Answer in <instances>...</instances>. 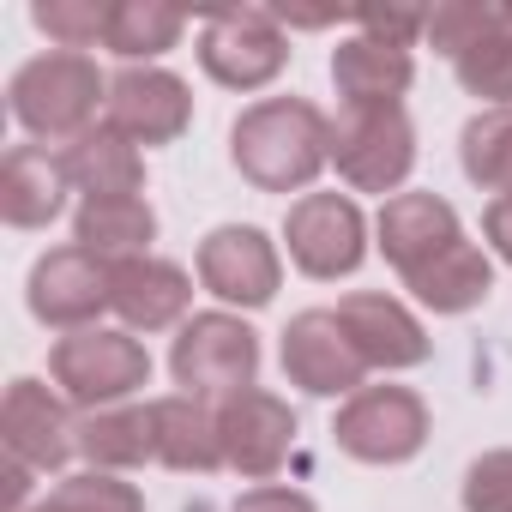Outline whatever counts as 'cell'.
Returning a JSON list of instances; mask_svg holds the SVG:
<instances>
[{
    "label": "cell",
    "mask_w": 512,
    "mask_h": 512,
    "mask_svg": "<svg viewBox=\"0 0 512 512\" xmlns=\"http://www.w3.org/2000/svg\"><path fill=\"white\" fill-rule=\"evenodd\" d=\"M229 163L260 193H302L332 163V115L308 97H260L229 127Z\"/></svg>",
    "instance_id": "1"
},
{
    "label": "cell",
    "mask_w": 512,
    "mask_h": 512,
    "mask_svg": "<svg viewBox=\"0 0 512 512\" xmlns=\"http://www.w3.org/2000/svg\"><path fill=\"white\" fill-rule=\"evenodd\" d=\"M13 121L31 133V139H43V145H55V139H79V133H91L97 127V109H109V79L97 73V61L91 55H67V49H49V55H37V61H25L19 73H13Z\"/></svg>",
    "instance_id": "2"
},
{
    "label": "cell",
    "mask_w": 512,
    "mask_h": 512,
    "mask_svg": "<svg viewBox=\"0 0 512 512\" xmlns=\"http://www.w3.org/2000/svg\"><path fill=\"white\" fill-rule=\"evenodd\" d=\"M49 380L61 386V398L85 416V410H109V404H133V392L151 380V356L133 332L115 326H91V332H67L49 350Z\"/></svg>",
    "instance_id": "3"
},
{
    "label": "cell",
    "mask_w": 512,
    "mask_h": 512,
    "mask_svg": "<svg viewBox=\"0 0 512 512\" xmlns=\"http://www.w3.org/2000/svg\"><path fill=\"white\" fill-rule=\"evenodd\" d=\"M169 374L187 398H235L253 386L260 374V332H253L241 314L229 308H211V314H193L181 332H175V350H169Z\"/></svg>",
    "instance_id": "4"
},
{
    "label": "cell",
    "mask_w": 512,
    "mask_h": 512,
    "mask_svg": "<svg viewBox=\"0 0 512 512\" xmlns=\"http://www.w3.org/2000/svg\"><path fill=\"white\" fill-rule=\"evenodd\" d=\"M332 163L356 193H398L416 169V127L404 103L338 109L332 121Z\"/></svg>",
    "instance_id": "5"
},
{
    "label": "cell",
    "mask_w": 512,
    "mask_h": 512,
    "mask_svg": "<svg viewBox=\"0 0 512 512\" xmlns=\"http://www.w3.org/2000/svg\"><path fill=\"white\" fill-rule=\"evenodd\" d=\"M199 67L211 85L223 91H266L284 67H290V37L284 19L266 7H235V13H211L199 25Z\"/></svg>",
    "instance_id": "6"
},
{
    "label": "cell",
    "mask_w": 512,
    "mask_h": 512,
    "mask_svg": "<svg viewBox=\"0 0 512 512\" xmlns=\"http://www.w3.org/2000/svg\"><path fill=\"white\" fill-rule=\"evenodd\" d=\"M332 434L356 464H404L428 446V404L410 386H362L338 404Z\"/></svg>",
    "instance_id": "7"
},
{
    "label": "cell",
    "mask_w": 512,
    "mask_h": 512,
    "mask_svg": "<svg viewBox=\"0 0 512 512\" xmlns=\"http://www.w3.org/2000/svg\"><path fill=\"white\" fill-rule=\"evenodd\" d=\"M284 241H290L296 272L332 284L368 260V217L350 193H302L284 217Z\"/></svg>",
    "instance_id": "8"
},
{
    "label": "cell",
    "mask_w": 512,
    "mask_h": 512,
    "mask_svg": "<svg viewBox=\"0 0 512 512\" xmlns=\"http://www.w3.org/2000/svg\"><path fill=\"white\" fill-rule=\"evenodd\" d=\"M31 314L55 332H91L103 308H115V266L85 253L79 241L49 247L31 266Z\"/></svg>",
    "instance_id": "9"
},
{
    "label": "cell",
    "mask_w": 512,
    "mask_h": 512,
    "mask_svg": "<svg viewBox=\"0 0 512 512\" xmlns=\"http://www.w3.org/2000/svg\"><path fill=\"white\" fill-rule=\"evenodd\" d=\"M217 434H223V470L247 482H272L296 452V410L266 386H247L217 404Z\"/></svg>",
    "instance_id": "10"
},
{
    "label": "cell",
    "mask_w": 512,
    "mask_h": 512,
    "mask_svg": "<svg viewBox=\"0 0 512 512\" xmlns=\"http://www.w3.org/2000/svg\"><path fill=\"white\" fill-rule=\"evenodd\" d=\"M199 284L223 302V308H266L284 284V260L278 241L253 223H223L199 241Z\"/></svg>",
    "instance_id": "11"
},
{
    "label": "cell",
    "mask_w": 512,
    "mask_h": 512,
    "mask_svg": "<svg viewBox=\"0 0 512 512\" xmlns=\"http://www.w3.org/2000/svg\"><path fill=\"white\" fill-rule=\"evenodd\" d=\"M284 374H290V386H302L314 398H350V392H362L368 362L356 356V344L332 308H308L284 326Z\"/></svg>",
    "instance_id": "12"
},
{
    "label": "cell",
    "mask_w": 512,
    "mask_h": 512,
    "mask_svg": "<svg viewBox=\"0 0 512 512\" xmlns=\"http://www.w3.org/2000/svg\"><path fill=\"white\" fill-rule=\"evenodd\" d=\"M103 121L115 133H127L133 145H169L187 133L193 121V91L187 79H175L169 67H127L121 79H109V109Z\"/></svg>",
    "instance_id": "13"
},
{
    "label": "cell",
    "mask_w": 512,
    "mask_h": 512,
    "mask_svg": "<svg viewBox=\"0 0 512 512\" xmlns=\"http://www.w3.org/2000/svg\"><path fill=\"white\" fill-rule=\"evenodd\" d=\"M0 434L7 452L31 470H67V458L79 452V422L67 416V398L49 392L43 380H13L7 404H0Z\"/></svg>",
    "instance_id": "14"
},
{
    "label": "cell",
    "mask_w": 512,
    "mask_h": 512,
    "mask_svg": "<svg viewBox=\"0 0 512 512\" xmlns=\"http://www.w3.org/2000/svg\"><path fill=\"white\" fill-rule=\"evenodd\" d=\"M332 314H338V326L350 332V344H356V356H362L368 368L398 374V368H422V362H428V332H422V320H416L398 296L356 290V296H344Z\"/></svg>",
    "instance_id": "15"
},
{
    "label": "cell",
    "mask_w": 512,
    "mask_h": 512,
    "mask_svg": "<svg viewBox=\"0 0 512 512\" xmlns=\"http://www.w3.org/2000/svg\"><path fill=\"white\" fill-rule=\"evenodd\" d=\"M374 235H380V253L398 266V278H410L464 235V223L440 193H392L374 217Z\"/></svg>",
    "instance_id": "16"
},
{
    "label": "cell",
    "mask_w": 512,
    "mask_h": 512,
    "mask_svg": "<svg viewBox=\"0 0 512 512\" xmlns=\"http://www.w3.org/2000/svg\"><path fill=\"white\" fill-rule=\"evenodd\" d=\"M193 308V278L175 260H157V253H139V260L115 266V314L121 332H169L187 326Z\"/></svg>",
    "instance_id": "17"
},
{
    "label": "cell",
    "mask_w": 512,
    "mask_h": 512,
    "mask_svg": "<svg viewBox=\"0 0 512 512\" xmlns=\"http://www.w3.org/2000/svg\"><path fill=\"white\" fill-rule=\"evenodd\" d=\"M67 169H61V151L49 145H13L7 163H0V217L13 229H43L61 217L67 205Z\"/></svg>",
    "instance_id": "18"
},
{
    "label": "cell",
    "mask_w": 512,
    "mask_h": 512,
    "mask_svg": "<svg viewBox=\"0 0 512 512\" xmlns=\"http://www.w3.org/2000/svg\"><path fill=\"white\" fill-rule=\"evenodd\" d=\"M410 79H416V61H410V49H398V43H380V37H362V31H356V37H344V43L332 49V85H338L344 109L404 103Z\"/></svg>",
    "instance_id": "19"
},
{
    "label": "cell",
    "mask_w": 512,
    "mask_h": 512,
    "mask_svg": "<svg viewBox=\"0 0 512 512\" xmlns=\"http://www.w3.org/2000/svg\"><path fill=\"white\" fill-rule=\"evenodd\" d=\"M61 169H67L73 193H85V199H139V187H145L139 145L127 133H115L109 121H97L91 133H79L61 151Z\"/></svg>",
    "instance_id": "20"
},
{
    "label": "cell",
    "mask_w": 512,
    "mask_h": 512,
    "mask_svg": "<svg viewBox=\"0 0 512 512\" xmlns=\"http://www.w3.org/2000/svg\"><path fill=\"white\" fill-rule=\"evenodd\" d=\"M151 422H157V464L193 470V476L223 470V434H217V410L205 398H187V392L151 398Z\"/></svg>",
    "instance_id": "21"
},
{
    "label": "cell",
    "mask_w": 512,
    "mask_h": 512,
    "mask_svg": "<svg viewBox=\"0 0 512 512\" xmlns=\"http://www.w3.org/2000/svg\"><path fill=\"white\" fill-rule=\"evenodd\" d=\"M404 290H410L422 308H434V314H470V308L488 302V290H494V266H488V253H482L470 235H458L446 253H434L422 272L404 278Z\"/></svg>",
    "instance_id": "22"
},
{
    "label": "cell",
    "mask_w": 512,
    "mask_h": 512,
    "mask_svg": "<svg viewBox=\"0 0 512 512\" xmlns=\"http://www.w3.org/2000/svg\"><path fill=\"white\" fill-rule=\"evenodd\" d=\"M79 458L91 470H139L157 458V422L151 404H109V410H85L79 416Z\"/></svg>",
    "instance_id": "23"
},
{
    "label": "cell",
    "mask_w": 512,
    "mask_h": 512,
    "mask_svg": "<svg viewBox=\"0 0 512 512\" xmlns=\"http://www.w3.org/2000/svg\"><path fill=\"white\" fill-rule=\"evenodd\" d=\"M73 241L97 260L121 266V260H139L157 241V211L145 199H85L73 211Z\"/></svg>",
    "instance_id": "24"
},
{
    "label": "cell",
    "mask_w": 512,
    "mask_h": 512,
    "mask_svg": "<svg viewBox=\"0 0 512 512\" xmlns=\"http://www.w3.org/2000/svg\"><path fill=\"white\" fill-rule=\"evenodd\" d=\"M452 73L488 109H512V13L506 7H494V19L452 55Z\"/></svg>",
    "instance_id": "25"
},
{
    "label": "cell",
    "mask_w": 512,
    "mask_h": 512,
    "mask_svg": "<svg viewBox=\"0 0 512 512\" xmlns=\"http://www.w3.org/2000/svg\"><path fill=\"white\" fill-rule=\"evenodd\" d=\"M181 31H187V19L175 7H157V0H115L103 49L133 61V67H151L157 55H169L181 43Z\"/></svg>",
    "instance_id": "26"
},
{
    "label": "cell",
    "mask_w": 512,
    "mask_h": 512,
    "mask_svg": "<svg viewBox=\"0 0 512 512\" xmlns=\"http://www.w3.org/2000/svg\"><path fill=\"white\" fill-rule=\"evenodd\" d=\"M458 163L482 193H512V109H476L458 133Z\"/></svg>",
    "instance_id": "27"
},
{
    "label": "cell",
    "mask_w": 512,
    "mask_h": 512,
    "mask_svg": "<svg viewBox=\"0 0 512 512\" xmlns=\"http://www.w3.org/2000/svg\"><path fill=\"white\" fill-rule=\"evenodd\" d=\"M109 13H115V0H37V7H31L37 31L55 49H67V55L97 49L109 37Z\"/></svg>",
    "instance_id": "28"
},
{
    "label": "cell",
    "mask_w": 512,
    "mask_h": 512,
    "mask_svg": "<svg viewBox=\"0 0 512 512\" xmlns=\"http://www.w3.org/2000/svg\"><path fill=\"white\" fill-rule=\"evenodd\" d=\"M43 506L49 512H145V494L109 470H79V476H61Z\"/></svg>",
    "instance_id": "29"
},
{
    "label": "cell",
    "mask_w": 512,
    "mask_h": 512,
    "mask_svg": "<svg viewBox=\"0 0 512 512\" xmlns=\"http://www.w3.org/2000/svg\"><path fill=\"white\" fill-rule=\"evenodd\" d=\"M464 512H512V446L482 452L464 470Z\"/></svg>",
    "instance_id": "30"
},
{
    "label": "cell",
    "mask_w": 512,
    "mask_h": 512,
    "mask_svg": "<svg viewBox=\"0 0 512 512\" xmlns=\"http://www.w3.org/2000/svg\"><path fill=\"white\" fill-rule=\"evenodd\" d=\"M488 19H494V7H476V0H446V7H434V13H428V31H422V37L452 61V55H458L482 25H488Z\"/></svg>",
    "instance_id": "31"
},
{
    "label": "cell",
    "mask_w": 512,
    "mask_h": 512,
    "mask_svg": "<svg viewBox=\"0 0 512 512\" xmlns=\"http://www.w3.org/2000/svg\"><path fill=\"white\" fill-rule=\"evenodd\" d=\"M356 31H362V37H380V43L410 49V43L428 31V13H362V19H356Z\"/></svg>",
    "instance_id": "32"
},
{
    "label": "cell",
    "mask_w": 512,
    "mask_h": 512,
    "mask_svg": "<svg viewBox=\"0 0 512 512\" xmlns=\"http://www.w3.org/2000/svg\"><path fill=\"white\" fill-rule=\"evenodd\" d=\"M229 512H320L302 488H278V482H266V488H247Z\"/></svg>",
    "instance_id": "33"
},
{
    "label": "cell",
    "mask_w": 512,
    "mask_h": 512,
    "mask_svg": "<svg viewBox=\"0 0 512 512\" xmlns=\"http://www.w3.org/2000/svg\"><path fill=\"white\" fill-rule=\"evenodd\" d=\"M482 235H488V247L500 253V260L512 266V193H500V199L482 211Z\"/></svg>",
    "instance_id": "34"
},
{
    "label": "cell",
    "mask_w": 512,
    "mask_h": 512,
    "mask_svg": "<svg viewBox=\"0 0 512 512\" xmlns=\"http://www.w3.org/2000/svg\"><path fill=\"white\" fill-rule=\"evenodd\" d=\"M31 512H49V506H31Z\"/></svg>",
    "instance_id": "35"
},
{
    "label": "cell",
    "mask_w": 512,
    "mask_h": 512,
    "mask_svg": "<svg viewBox=\"0 0 512 512\" xmlns=\"http://www.w3.org/2000/svg\"><path fill=\"white\" fill-rule=\"evenodd\" d=\"M506 13H512V7H506Z\"/></svg>",
    "instance_id": "36"
}]
</instances>
